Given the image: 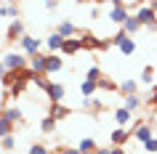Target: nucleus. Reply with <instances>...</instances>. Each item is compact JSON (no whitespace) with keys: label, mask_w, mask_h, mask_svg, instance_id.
Instances as JSON below:
<instances>
[{"label":"nucleus","mask_w":157,"mask_h":154,"mask_svg":"<svg viewBox=\"0 0 157 154\" xmlns=\"http://www.w3.org/2000/svg\"><path fill=\"white\" fill-rule=\"evenodd\" d=\"M112 43H115L117 48H120V53H123V56H131L133 51H136V43H133V37L125 32L123 27H120V32L115 35V40H112Z\"/></svg>","instance_id":"f257e3e1"},{"label":"nucleus","mask_w":157,"mask_h":154,"mask_svg":"<svg viewBox=\"0 0 157 154\" xmlns=\"http://www.w3.org/2000/svg\"><path fill=\"white\" fill-rule=\"evenodd\" d=\"M3 64H6V69H8V72H19V69H27V64H29V61L24 58V53H13V51H11L8 56L3 58Z\"/></svg>","instance_id":"f03ea898"},{"label":"nucleus","mask_w":157,"mask_h":154,"mask_svg":"<svg viewBox=\"0 0 157 154\" xmlns=\"http://www.w3.org/2000/svg\"><path fill=\"white\" fill-rule=\"evenodd\" d=\"M136 19H139L141 21V27H149L152 24V21H157V11L152 8V6H139V8H136Z\"/></svg>","instance_id":"7ed1b4c3"},{"label":"nucleus","mask_w":157,"mask_h":154,"mask_svg":"<svg viewBox=\"0 0 157 154\" xmlns=\"http://www.w3.org/2000/svg\"><path fill=\"white\" fill-rule=\"evenodd\" d=\"M77 51H83V43H80V37H77V35H75V37H67L64 45H61V53H64V56H75Z\"/></svg>","instance_id":"20e7f679"},{"label":"nucleus","mask_w":157,"mask_h":154,"mask_svg":"<svg viewBox=\"0 0 157 154\" xmlns=\"http://www.w3.org/2000/svg\"><path fill=\"white\" fill-rule=\"evenodd\" d=\"M128 16H131V11L125 8V6H112V11H109V19H112L115 24H120V27L128 21Z\"/></svg>","instance_id":"39448f33"},{"label":"nucleus","mask_w":157,"mask_h":154,"mask_svg":"<svg viewBox=\"0 0 157 154\" xmlns=\"http://www.w3.org/2000/svg\"><path fill=\"white\" fill-rule=\"evenodd\" d=\"M45 56H48V53H40V51L32 53V56H29V69L37 72V74H45Z\"/></svg>","instance_id":"423d86ee"},{"label":"nucleus","mask_w":157,"mask_h":154,"mask_svg":"<svg viewBox=\"0 0 157 154\" xmlns=\"http://www.w3.org/2000/svg\"><path fill=\"white\" fill-rule=\"evenodd\" d=\"M6 35H8L11 43H19L21 37H24V24H21L19 19H13V21L8 24V32H6Z\"/></svg>","instance_id":"0eeeda50"},{"label":"nucleus","mask_w":157,"mask_h":154,"mask_svg":"<svg viewBox=\"0 0 157 154\" xmlns=\"http://www.w3.org/2000/svg\"><path fill=\"white\" fill-rule=\"evenodd\" d=\"M45 93H48V98L53 104H61V98H64V85H61V82H48Z\"/></svg>","instance_id":"6e6552de"},{"label":"nucleus","mask_w":157,"mask_h":154,"mask_svg":"<svg viewBox=\"0 0 157 154\" xmlns=\"http://www.w3.org/2000/svg\"><path fill=\"white\" fill-rule=\"evenodd\" d=\"M80 43H83V48H88V51H104L107 48V43H101L96 35H83Z\"/></svg>","instance_id":"1a4fd4ad"},{"label":"nucleus","mask_w":157,"mask_h":154,"mask_svg":"<svg viewBox=\"0 0 157 154\" xmlns=\"http://www.w3.org/2000/svg\"><path fill=\"white\" fill-rule=\"evenodd\" d=\"M19 43H21V48H24V53H29V56L40 51V40H37V37H32V35H24V37H21Z\"/></svg>","instance_id":"9d476101"},{"label":"nucleus","mask_w":157,"mask_h":154,"mask_svg":"<svg viewBox=\"0 0 157 154\" xmlns=\"http://www.w3.org/2000/svg\"><path fill=\"white\" fill-rule=\"evenodd\" d=\"M133 138H136V141H141V144H144V141H149V138H152V125L139 122V125L133 128Z\"/></svg>","instance_id":"9b49d317"},{"label":"nucleus","mask_w":157,"mask_h":154,"mask_svg":"<svg viewBox=\"0 0 157 154\" xmlns=\"http://www.w3.org/2000/svg\"><path fill=\"white\" fill-rule=\"evenodd\" d=\"M64 35H59V32H51L48 35V40H45V48L51 51V53H56V51H61V45H64Z\"/></svg>","instance_id":"f8f14e48"},{"label":"nucleus","mask_w":157,"mask_h":154,"mask_svg":"<svg viewBox=\"0 0 157 154\" xmlns=\"http://www.w3.org/2000/svg\"><path fill=\"white\" fill-rule=\"evenodd\" d=\"M128 136H131V130L120 125V128H115V130H112V136H109V141H112V146H123L125 141H128Z\"/></svg>","instance_id":"ddd939ff"},{"label":"nucleus","mask_w":157,"mask_h":154,"mask_svg":"<svg viewBox=\"0 0 157 154\" xmlns=\"http://www.w3.org/2000/svg\"><path fill=\"white\" fill-rule=\"evenodd\" d=\"M61 66H64V61H61V58H59L56 53H48V56H45V74H53V72H59Z\"/></svg>","instance_id":"4468645a"},{"label":"nucleus","mask_w":157,"mask_h":154,"mask_svg":"<svg viewBox=\"0 0 157 154\" xmlns=\"http://www.w3.org/2000/svg\"><path fill=\"white\" fill-rule=\"evenodd\" d=\"M56 32L64 35V37H75V35H77V27H75V21H69V19H67V21H61V24L56 27Z\"/></svg>","instance_id":"2eb2a0df"},{"label":"nucleus","mask_w":157,"mask_h":154,"mask_svg":"<svg viewBox=\"0 0 157 154\" xmlns=\"http://www.w3.org/2000/svg\"><path fill=\"white\" fill-rule=\"evenodd\" d=\"M131 109H128V106H117L115 109V120H117V125H128V122H131Z\"/></svg>","instance_id":"dca6fc26"},{"label":"nucleus","mask_w":157,"mask_h":154,"mask_svg":"<svg viewBox=\"0 0 157 154\" xmlns=\"http://www.w3.org/2000/svg\"><path fill=\"white\" fill-rule=\"evenodd\" d=\"M96 90H99V82H96V80H83V82H80V93H83L85 98L93 96Z\"/></svg>","instance_id":"f3484780"},{"label":"nucleus","mask_w":157,"mask_h":154,"mask_svg":"<svg viewBox=\"0 0 157 154\" xmlns=\"http://www.w3.org/2000/svg\"><path fill=\"white\" fill-rule=\"evenodd\" d=\"M3 117H6V120H11V122H13V125H16V122H21V120H24V114H21V109H16V106H8V109L3 112Z\"/></svg>","instance_id":"a211bd4d"},{"label":"nucleus","mask_w":157,"mask_h":154,"mask_svg":"<svg viewBox=\"0 0 157 154\" xmlns=\"http://www.w3.org/2000/svg\"><path fill=\"white\" fill-rule=\"evenodd\" d=\"M123 29H125V32H128V35H131V37H133V35H136V32H139V29H141V21H139V19H136V16H128V21H125V24H123Z\"/></svg>","instance_id":"6ab92c4d"},{"label":"nucleus","mask_w":157,"mask_h":154,"mask_svg":"<svg viewBox=\"0 0 157 154\" xmlns=\"http://www.w3.org/2000/svg\"><path fill=\"white\" fill-rule=\"evenodd\" d=\"M0 16H6V19H19V6H11V3L0 6Z\"/></svg>","instance_id":"aec40b11"},{"label":"nucleus","mask_w":157,"mask_h":154,"mask_svg":"<svg viewBox=\"0 0 157 154\" xmlns=\"http://www.w3.org/2000/svg\"><path fill=\"white\" fill-rule=\"evenodd\" d=\"M77 149H80L83 154H93L96 149H99V146H96V141H93V138H83V141L77 144Z\"/></svg>","instance_id":"412c9836"},{"label":"nucleus","mask_w":157,"mask_h":154,"mask_svg":"<svg viewBox=\"0 0 157 154\" xmlns=\"http://www.w3.org/2000/svg\"><path fill=\"white\" fill-rule=\"evenodd\" d=\"M51 117H53V120H64V117H69V109L61 106V104H53L51 106Z\"/></svg>","instance_id":"4be33fe9"},{"label":"nucleus","mask_w":157,"mask_h":154,"mask_svg":"<svg viewBox=\"0 0 157 154\" xmlns=\"http://www.w3.org/2000/svg\"><path fill=\"white\" fill-rule=\"evenodd\" d=\"M11 133H13V122H11V120H6V117L0 114V138L11 136Z\"/></svg>","instance_id":"5701e85b"},{"label":"nucleus","mask_w":157,"mask_h":154,"mask_svg":"<svg viewBox=\"0 0 157 154\" xmlns=\"http://www.w3.org/2000/svg\"><path fill=\"white\" fill-rule=\"evenodd\" d=\"M155 74H157L155 66H144V72H141V82H144V85H152V82H155Z\"/></svg>","instance_id":"b1692460"},{"label":"nucleus","mask_w":157,"mask_h":154,"mask_svg":"<svg viewBox=\"0 0 157 154\" xmlns=\"http://www.w3.org/2000/svg\"><path fill=\"white\" fill-rule=\"evenodd\" d=\"M136 88H139V82H136V80H123L120 93H123V96H131V93H136Z\"/></svg>","instance_id":"393cba45"},{"label":"nucleus","mask_w":157,"mask_h":154,"mask_svg":"<svg viewBox=\"0 0 157 154\" xmlns=\"http://www.w3.org/2000/svg\"><path fill=\"white\" fill-rule=\"evenodd\" d=\"M125 106H128L131 112H136V109L141 106V96H139V93H131V96H125Z\"/></svg>","instance_id":"a878e982"},{"label":"nucleus","mask_w":157,"mask_h":154,"mask_svg":"<svg viewBox=\"0 0 157 154\" xmlns=\"http://www.w3.org/2000/svg\"><path fill=\"white\" fill-rule=\"evenodd\" d=\"M13 146H16V138H13V133H11V136H6V138H0V149H3V152H11Z\"/></svg>","instance_id":"bb28decb"},{"label":"nucleus","mask_w":157,"mask_h":154,"mask_svg":"<svg viewBox=\"0 0 157 154\" xmlns=\"http://www.w3.org/2000/svg\"><path fill=\"white\" fill-rule=\"evenodd\" d=\"M53 128H56V120H53V117L48 114V117L40 122V130H43V133H53Z\"/></svg>","instance_id":"cd10ccee"},{"label":"nucleus","mask_w":157,"mask_h":154,"mask_svg":"<svg viewBox=\"0 0 157 154\" xmlns=\"http://www.w3.org/2000/svg\"><path fill=\"white\" fill-rule=\"evenodd\" d=\"M96 82H99V88H101V90H115V88H117L115 82H112V80H107L104 74H101V77H99V80H96Z\"/></svg>","instance_id":"c85d7f7f"},{"label":"nucleus","mask_w":157,"mask_h":154,"mask_svg":"<svg viewBox=\"0 0 157 154\" xmlns=\"http://www.w3.org/2000/svg\"><path fill=\"white\" fill-rule=\"evenodd\" d=\"M32 85H37V88H43V90H45V88H48V80H45V74H37V72H35Z\"/></svg>","instance_id":"c756f323"},{"label":"nucleus","mask_w":157,"mask_h":154,"mask_svg":"<svg viewBox=\"0 0 157 154\" xmlns=\"http://www.w3.org/2000/svg\"><path fill=\"white\" fill-rule=\"evenodd\" d=\"M120 6H125V8H139V6H147V0H120Z\"/></svg>","instance_id":"7c9ffc66"},{"label":"nucleus","mask_w":157,"mask_h":154,"mask_svg":"<svg viewBox=\"0 0 157 154\" xmlns=\"http://www.w3.org/2000/svg\"><path fill=\"white\" fill-rule=\"evenodd\" d=\"M99 77H101V69H99V66H91V69L85 72V80H99Z\"/></svg>","instance_id":"2f4dec72"},{"label":"nucleus","mask_w":157,"mask_h":154,"mask_svg":"<svg viewBox=\"0 0 157 154\" xmlns=\"http://www.w3.org/2000/svg\"><path fill=\"white\" fill-rule=\"evenodd\" d=\"M144 149H147V152H152V154H157V138L152 136L149 141H144Z\"/></svg>","instance_id":"473e14b6"},{"label":"nucleus","mask_w":157,"mask_h":154,"mask_svg":"<svg viewBox=\"0 0 157 154\" xmlns=\"http://www.w3.org/2000/svg\"><path fill=\"white\" fill-rule=\"evenodd\" d=\"M48 152H51V149H45L43 144H32V146H29V154H48Z\"/></svg>","instance_id":"72a5a7b5"},{"label":"nucleus","mask_w":157,"mask_h":154,"mask_svg":"<svg viewBox=\"0 0 157 154\" xmlns=\"http://www.w3.org/2000/svg\"><path fill=\"white\" fill-rule=\"evenodd\" d=\"M59 152L61 154H83L80 149H67V146H59Z\"/></svg>","instance_id":"f704fd0d"},{"label":"nucleus","mask_w":157,"mask_h":154,"mask_svg":"<svg viewBox=\"0 0 157 154\" xmlns=\"http://www.w3.org/2000/svg\"><path fill=\"white\" fill-rule=\"evenodd\" d=\"M56 6H59V0H45V8H48V11H53Z\"/></svg>","instance_id":"c9c22d12"},{"label":"nucleus","mask_w":157,"mask_h":154,"mask_svg":"<svg viewBox=\"0 0 157 154\" xmlns=\"http://www.w3.org/2000/svg\"><path fill=\"white\" fill-rule=\"evenodd\" d=\"M109 154H125V149H123V146H112V149H109Z\"/></svg>","instance_id":"e433bc0d"},{"label":"nucleus","mask_w":157,"mask_h":154,"mask_svg":"<svg viewBox=\"0 0 157 154\" xmlns=\"http://www.w3.org/2000/svg\"><path fill=\"white\" fill-rule=\"evenodd\" d=\"M149 104H152V106H157V88L152 90V98H149Z\"/></svg>","instance_id":"4c0bfd02"},{"label":"nucleus","mask_w":157,"mask_h":154,"mask_svg":"<svg viewBox=\"0 0 157 154\" xmlns=\"http://www.w3.org/2000/svg\"><path fill=\"white\" fill-rule=\"evenodd\" d=\"M6 72H8V69H6V64H3V61H0V80H3V77H6Z\"/></svg>","instance_id":"58836bf2"},{"label":"nucleus","mask_w":157,"mask_h":154,"mask_svg":"<svg viewBox=\"0 0 157 154\" xmlns=\"http://www.w3.org/2000/svg\"><path fill=\"white\" fill-rule=\"evenodd\" d=\"M93 154H109V149H101V146H99V149H96Z\"/></svg>","instance_id":"ea45409f"},{"label":"nucleus","mask_w":157,"mask_h":154,"mask_svg":"<svg viewBox=\"0 0 157 154\" xmlns=\"http://www.w3.org/2000/svg\"><path fill=\"white\" fill-rule=\"evenodd\" d=\"M149 29H152V32H157V21H152V24H149Z\"/></svg>","instance_id":"a19ab883"},{"label":"nucleus","mask_w":157,"mask_h":154,"mask_svg":"<svg viewBox=\"0 0 157 154\" xmlns=\"http://www.w3.org/2000/svg\"><path fill=\"white\" fill-rule=\"evenodd\" d=\"M149 6H152V8H155V11H157V0H149Z\"/></svg>","instance_id":"79ce46f5"},{"label":"nucleus","mask_w":157,"mask_h":154,"mask_svg":"<svg viewBox=\"0 0 157 154\" xmlns=\"http://www.w3.org/2000/svg\"><path fill=\"white\" fill-rule=\"evenodd\" d=\"M48 154H61V152H59V149H51V152Z\"/></svg>","instance_id":"37998d69"},{"label":"nucleus","mask_w":157,"mask_h":154,"mask_svg":"<svg viewBox=\"0 0 157 154\" xmlns=\"http://www.w3.org/2000/svg\"><path fill=\"white\" fill-rule=\"evenodd\" d=\"M6 3H11V6H16V3H19V0H6Z\"/></svg>","instance_id":"c03bdc74"}]
</instances>
